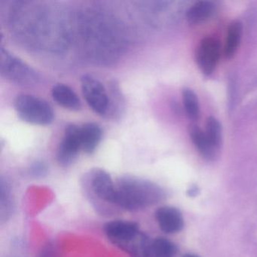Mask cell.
I'll use <instances>...</instances> for the list:
<instances>
[{
    "mask_svg": "<svg viewBox=\"0 0 257 257\" xmlns=\"http://www.w3.org/2000/svg\"><path fill=\"white\" fill-rule=\"evenodd\" d=\"M39 257H56L55 248L52 245H47L43 250H42Z\"/></svg>",
    "mask_w": 257,
    "mask_h": 257,
    "instance_id": "cell-20",
    "label": "cell"
},
{
    "mask_svg": "<svg viewBox=\"0 0 257 257\" xmlns=\"http://www.w3.org/2000/svg\"><path fill=\"white\" fill-rule=\"evenodd\" d=\"M242 36V25L240 22H232L227 30L223 52L225 58H231L235 55Z\"/></svg>",
    "mask_w": 257,
    "mask_h": 257,
    "instance_id": "cell-14",
    "label": "cell"
},
{
    "mask_svg": "<svg viewBox=\"0 0 257 257\" xmlns=\"http://www.w3.org/2000/svg\"><path fill=\"white\" fill-rule=\"evenodd\" d=\"M198 192H199L198 188L197 186H193L190 187V189H188L187 194L189 196L195 197L198 195Z\"/></svg>",
    "mask_w": 257,
    "mask_h": 257,
    "instance_id": "cell-21",
    "label": "cell"
},
{
    "mask_svg": "<svg viewBox=\"0 0 257 257\" xmlns=\"http://www.w3.org/2000/svg\"><path fill=\"white\" fill-rule=\"evenodd\" d=\"M177 246L165 237H156L152 241L150 257H174Z\"/></svg>",
    "mask_w": 257,
    "mask_h": 257,
    "instance_id": "cell-15",
    "label": "cell"
},
{
    "mask_svg": "<svg viewBox=\"0 0 257 257\" xmlns=\"http://www.w3.org/2000/svg\"><path fill=\"white\" fill-rule=\"evenodd\" d=\"M183 102L187 116L192 121L198 120L200 114L199 103L196 94L190 88L183 89Z\"/></svg>",
    "mask_w": 257,
    "mask_h": 257,
    "instance_id": "cell-18",
    "label": "cell"
},
{
    "mask_svg": "<svg viewBox=\"0 0 257 257\" xmlns=\"http://www.w3.org/2000/svg\"><path fill=\"white\" fill-rule=\"evenodd\" d=\"M80 82L82 95L89 107L99 115H109L112 103L103 84L89 74L83 75Z\"/></svg>",
    "mask_w": 257,
    "mask_h": 257,
    "instance_id": "cell-5",
    "label": "cell"
},
{
    "mask_svg": "<svg viewBox=\"0 0 257 257\" xmlns=\"http://www.w3.org/2000/svg\"><path fill=\"white\" fill-rule=\"evenodd\" d=\"M221 55L219 41L213 37L201 40L196 52V62L204 74L210 75L216 68Z\"/></svg>",
    "mask_w": 257,
    "mask_h": 257,
    "instance_id": "cell-8",
    "label": "cell"
},
{
    "mask_svg": "<svg viewBox=\"0 0 257 257\" xmlns=\"http://www.w3.org/2000/svg\"><path fill=\"white\" fill-rule=\"evenodd\" d=\"M29 173L34 177H44L47 173V166L43 162H35L30 167Z\"/></svg>",
    "mask_w": 257,
    "mask_h": 257,
    "instance_id": "cell-19",
    "label": "cell"
},
{
    "mask_svg": "<svg viewBox=\"0 0 257 257\" xmlns=\"http://www.w3.org/2000/svg\"><path fill=\"white\" fill-rule=\"evenodd\" d=\"M155 216L159 228L167 234L179 232L184 227L183 215L176 207L171 206L159 207Z\"/></svg>",
    "mask_w": 257,
    "mask_h": 257,
    "instance_id": "cell-9",
    "label": "cell"
},
{
    "mask_svg": "<svg viewBox=\"0 0 257 257\" xmlns=\"http://www.w3.org/2000/svg\"><path fill=\"white\" fill-rule=\"evenodd\" d=\"M204 133L213 150L219 153L222 141V127L219 121L213 117H210L206 123Z\"/></svg>",
    "mask_w": 257,
    "mask_h": 257,
    "instance_id": "cell-17",
    "label": "cell"
},
{
    "mask_svg": "<svg viewBox=\"0 0 257 257\" xmlns=\"http://www.w3.org/2000/svg\"><path fill=\"white\" fill-rule=\"evenodd\" d=\"M215 10L216 7L211 1H198L186 10V19L189 23L198 25L211 18L214 14Z\"/></svg>",
    "mask_w": 257,
    "mask_h": 257,
    "instance_id": "cell-12",
    "label": "cell"
},
{
    "mask_svg": "<svg viewBox=\"0 0 257 257\" xmlns=\"http://www.w3.org/2000/svg\"><path fill=\"white\" fill-rule=\"evenodd\" d=\"M0 56V73L3 77L24 86L35 85L40 82L41 76L37 70L5 48H1Z\"/></svg>",
    "mask_w": 257,
    "mask_h": 257,
    "instance_id": "cell-4",
    "label": "cell"
},
{
    "mask_svg": "<svg viewBox=\"0 0 257 257\" xmlns=\"http://www.w3.org/2000/svg\"><path fill=\"white\" fill-rule=\"evenodd\" d=\"M191 140L196 147L198 153L204 159L207 160H214L217 157L219 153L213 150L210 143L207 141L204 131L201 130L198 126L192 125L190 127Z\"/></svg>",
    "mask_w": 257,
    "mask_h": 257,
    "instance_id": "cell-13",
    "label": "cell"
},
{
    "mask_svg": "<svg viewBox=\"0 0 257 257\" xmlns=\"http://www.w3.org/2000/svg\"><path fill=\"white\" fill-rule=\"evenodd\" d=\"M183 257H198V255H194V254H186V255H183Z\"/></svg>",
    "mask_w": 257,
    "mask_h": 257,
    "instance_id": "cell-22",
    "label": "cell"
},
{
    "mask_svg": "<svg viewBox=\"0 0 257 257\" xmlns=\"http://www.w3.org/2000/svg\"><path fill=\"white\" fill-rule=\"evenodd\" d=\"M101 127L97 123L88 122L80 127L81 142L82 148L87 154H92L102 139Z\"/></svg>",
    "mask_w": 257,
    "mask_h": 257,
    "instance_id": "cell-11",
    "label": "cell"
},
{
    "mask_svg": "<svg viewBox=\"0 0 257 257\" xmlns=\"http://www.w3.org/2000/svg\"><path fill=\"white\" fill-rule=\"evenodd\" d=\"M103 230L109 241L131 257H150L153 239L135 222L111 221L105 224Z\"/></svg>",
    "mask_w": 257,
    "mask_h": 257,
    "instance_id": "cell-2",
    "label": "cell"
},
{
    "mask_svg": "<svg viewBox=\"0 0 257 257\" xmlns=\"http://www.w3.org/2000/svg\"><path fill=\"white\" fill-rule=\"evenodd\" d=\"M116 186V207L138 211L159 204L166 197L163 188L150 180L125 176L118 179Z\"/></svg>",
    "mask_w": 257,
    "mask_h": 257,
    "instance_id": "cell-1",
    "label": "cell"
},
{
    "mask_svg": "<svg viewBox=\"0 0 257 257\" xmlns=\"http://www.w3.org/2000/svg\"><path fill=\"white\" fill-rule=\"evenodd\" d=\"M14 107L18 116L30 124L48 125L55 118V112L50 103L33 94H20L16 96Z\"/></svg>",
    "mask_w": 257,
    "mask_h": 257,
    "instance_id": "cell-3",
    "label": "cell"
},
{
    "mask_svg": "<svg viewBox=\"0 0 257 257\" xmlns=\"http://www.w3.org/2000/svg\"><path fill=\"white\" fill-rule=\"evenodd\" d=\"M52 96L58 104L72 111L80 110L82 103L76 93L65 84L58 83L54 85Z\"/></svg>",
    "mask_w": 257,
    "mask_h": 257,
    "instance_id": "cell-10",
    "label": "cell"
},
{
    "mask_svg": "<svg viewBox=\"0 0 257 257\" xmlns=\"http://www.w3.org/2000/svg\"><path fill=\"white\" fill-rule=\"evenodd\" d=\"M82 150L80 127L69 124L64 131V136L57 150V160L62 166L71 165Z\"/></svg>",
    "mask_w": 257,
    "mask_h": 257,
    "instance_id": "cell-7",
    "label": "cell"
},
{
    "mask_svg": "<svg viewBox=\"0 0 257 257\" xmlns=\"http://www.w3.org/2000/svg\"><path fill=\"white\" fill-rule=\"evenodd\" d=\"M0 184V213L1 221L7 220L13 213V202L12 199L11 189L10 185L4 179H1Z\"/></svg>",
    "mask_w": 257,
    "mask_h": 257,
    "instance_id": "cell-16",
    "label": "cell"
},
{
    "mask_svg": "<svg viewBox=\"0 0 257 257\" xmlns=\"http://www.w3.org/2000/svg\"><path fill=\"white\" fill-rule=\"evenodd\" d=\"M85 187L97 202L116 206V186L111 176L101 168H94L84 178Z\"/></svg>",
    "mask_w": 257,
    "mask_h": 257,
    "instance_id": "cell-6",
    "label": "cell"
}]
</instances>
